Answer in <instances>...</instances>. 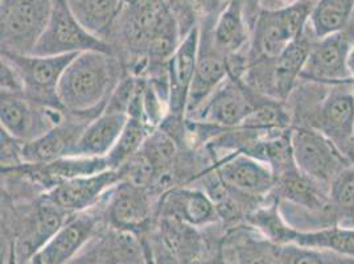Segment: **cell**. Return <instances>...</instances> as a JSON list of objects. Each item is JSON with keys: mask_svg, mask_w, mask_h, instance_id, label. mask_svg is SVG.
I'll list each match as a JSON object with an SVG mask.
<instances>
[{"mask_svg": "<svg viewBox=\"0 0 354 264\" xmlns=\"http://www.w3.org/2000/svg\"><path fill=\"white\" fill-rule=\"evenodd\" d=\"M329 200L339 216L341 226L354 227V162L332 181Z\"/></svg>", "mask_w": 354, "mask_h": 264, "instance_id": "31", "label": "cell"}, {"mask_svg": "<svg viewBox=\"0 0 354 264\" xmlns=\"http://www.w3.org/2000/svg\"><path fill=\"white\" fill-rule=\"evenodd\" d=\"M353 17H354V16H353Z\"/></svg>", "mask_w": 354, "mask_h": 264, "instance_id": "36", "label": "cell"}, {"mask_svg": "<svg viewBox=\"0 0 354 264\" xmlns=\"http://www.w3.org/2000/svg\"><path fill=\"white\" fill-rule=\"evenodd\" d=\"M69 114L44 135L23 144V164H46L69 156L86 126L101 113Z\"/></svg>", "mask_w": 354, "mask_h": 264, "instance_id": "15", "label": "cell"}, {"mask_svg": "<svg viewBox=\"0 0 354 264\" xmlns=\"http://www.w3.org/2000/svg\"><path fill=\"white\" fill-rule=\"evenodd\" d=\"M288 245L325 249L354 258V227L332 226L312 232H299L294 229Z\"/></svg>", "mask_w": 354, "mask_h": 264, "instance_id": "28", "label": "cell"}, {"mask_svg": "<svg viewBox=\"0 0 354 264\" xmlns=\"http://www.w3.org/2000/svg\"><path fill=\"white\" fill-rule=\"evenodd\" d=\"M214 171L230 191L266 201L275 188L277 178L267 162L245 152L223 155Z\"/></svg>", "mask_w": 354, "mask_h": 264, "instance_id": "12", "label": "cell"}, {"mask_svg": "<svg viewBox=\"0 0 354 264\" xmlns=\"http://www.w3.org/2000/svg\"><path fill=\"white\" fill-rule=\"evenodd\" d=\"M127 119L126 114L104 109L81 133L69 156L106 158L115 146Z\"/></svg>", "mask_w": 354, "mask_h": 264, "instance_id": "23", "label": "cell"}, {"mask_svg": "<svg viewBox=\"0 0 354 264\" xmlns=\"http://www.w3.org/2000/svg\"><path fill=\"white\" fill-rule=\"evenodd\" d=\"M353 16L354 0H317L312 8L308 23L320 40L346 30Z\"/></svg>", "mask_w": 354, "mask_h": 264, "instance_id": "27", "label": "cell"}, {"mask_svg": "<svg viewBox=\"0 0 354 264\" xmlns=\"http://www.w3.org/2000/svg\"><path fill=\"white\" fill-rule=\"evenodd\" d=\"M291 146L296 167L328 189L332 181L353 164L323 132L312 127H292Z\"/></svg>", "mask_w": 354, "mask_h": 264, "instance_id": "6", "label": "cell"}, {"mask_svg": "<svg viewBox=\"0 0 354 264\" xmlns=\"http://www.w3.org/2000/svg\"><path fill=\"white\" fill-rule=\"evenodd\" d=\"M90 50L113 52V48L85 30L71 12L65 0H53L49 23L32 55L68 56Z\"/></svg>", "mask_w": 354, "mask_h": 264, "instance_id": "7", "label": "cell"}, {"mask_svg": "<svg viewBox=\"0 0 354 264\" xmlns=\"http://www.w3.org/2000/svg\"><path fill=\"white\" fill-rule=\"evenodd\" d=\"M301 126L323 132L351 160L354 130V82L329 85L320 102Z\"/></svg>", "mask_w": 354, "mask_h": 264, "instance_id": "8", "label": "cell"}, {"mask_svg": "<svg viewBox=\"0 0 354 264\" xmlns=\"http://www.w3.org/2000/svg\"><path fill=\"white\" fill-rule=\"evenodd\" d=\"M214 48L227 59L250 55L251 27L245 0H227L217 15L205 19Z\"/></svg>", "mask_w": 354, "mask_h": 264, "instance_id": "14", "label": "cell"}, {"mask_svg": "<svg viewBox=\"0 0 354 264\" xmlns=\"http://www.w3.org/2000/svg\"><path fill=\"white\" fill-rule=\"evenodd\" d=\"M122 180L120 171L107 169L91 176L64 181L45 191L44 197L72 216L97 205Z\"/></svg>", "mask_w": 354, "mask_h": 264, "instance_id": "16", "label": "cell"}, {"mask_svg": "<svg viewBox=\"0 0 354 264\" xmlns=\"http://www.w3.org/2000/svg\"><path fill=\"white\" fill-rule=\"evenodd\" d=\"M348 68H349V72H351V75H352V79L354 81V46L352 48L349 59H348Z\"/></svg>", "mask_w": 354, "mask_h": 264, "instance_id": "34", "label": "cell"}, {"mask_svg": "<svg viewBox=\"0 0 354 264\" xmlns=\"http://www.w3.org/2000/svg\"><path fill=\"white\" fill-rule=\"evenodd\" d=\"M69 217L71 214L43 196L21 238H19L17 254L20 259L30 262Z\"/></svg>", "mask_w": 354, "mask_h": 264, "instance_id": "24", "label": "cell"}, {"mask_svg": "<svg viewBox=\"0 0 354 264\" xmlns=\"http://www.w3.org/2000/svg\"><path fill=\"white\" fill-rule=\"evenodd\" d=\"M266 95L251 88L243 78L229 74L188 120L220 129L238 127Z\"/></svg>", "mask_w": 354, "mask_h": 264, "instance_id": "5", "label": "cell"}, {"mask_svg": "<svg viewBox=\"0 0 354 264\" xmlns=\"http://www.w3.org/2000/svg\"><path fill=\"white\" fill-rule=\"evenodd\" d=\"M122 77L120 64L113 52L80 53L59 79V104L69 113H102Z\"/></svg>", "mask_w": 354, "mask_h": 264, "instance_id": "2", "label": "cell"}, {"mask_svg": "<svg viewBox=\"0 0 354 264\" xmlns=\"http://www.w3.org/2000/svg\"><path fill=\"white\" fill-rule=\"evenodd\" d=\"M229 74L227 59L214 48L207 27L200 24L198 57L189 91L185 119L197 111V109L207 101L210 94L218 88V85Z\"/></svg>", "mask_w": 354, "mask_h": 264, "instance_id": "20", "label": "cell"}, {"mask_svg": "<svg viewBox=\"0 0 354 264\" xmlns=\"http://www.w3.org/2000/svg\"><path fill=\"white\" fill-rule=\"evenodd\" d=\"M354 46V17L346 30L320 39L313 46L300 81L339 85L354 82L348 59Z\"/></svg>", "mask_w": 354, "mask_h": 264, "instance_id": "9", "label": "cell"}, {"mask_svg": "<svg viewBox=\"0 0 354 264\" xmlns=\"http://www.w3.org/2000/svg\"><path fill=\"white\" fill-rule=\"evenodd\" d=\"M319 41L310 27L288 45L277 59H271V78H272V97L277 101L287 102L296 85L300 81L301 72L307 64L313 46Z\"/></svg>", "mask_w": 354, "mask_h": 264, "instance_id": "21", "label": "cell"}, {"mask_svg": "<svg viewBox=\"0 0 354 264\" xmlns=\"http://www.w3.org/2000/svg\"><path fill=\"white\" fill-rule=\"evenodd\" d=\"M279 247L284 264H354V258L332 251L301 247L297 245H286Z\"/></svg>", "mask_w": 354, "mask_h": 264, "instance_id": "32", "label": "cell"}, {"mask_svg": "<svg viewBox=\"0 0 354 264\" xmlns=\"http://www.w3.org/2000/svg\"><path fill=\"white\" fill-rule=\"evenodd\" d=\"M153 131L155 130L142 119L129 117L115 146L106 156L109 168L119 171L124 164L130 162L136 153L142 151L149 135Z\"/></svg>", "mask_w": 354, "mask_h": 264, "instance_id": "29", "label": "cell"}, {"mask_svg": "<svg viewBox=\"0 0 354 264\" xmlns=\"http://www.w3.org/2000/svg\"><path fill=\"white\" fill-rule=\"evenodd\" d=\"M317 0H304L279 10L259 8L254 0H245L251 27L250 62L277 59L304 30Z\"/></svg>", "mask_w": 354, "mask_h": 264, "instance_id": "3", "label": "cell"}, {"mask_svg": "<svg viewBox=\"0 0 354 264\" xmlns=\"http://www.w3.org/2000/svg\"><path fill=\"white\" fill-rule=\"evenodd\" d=\"M222 258L223 264H284L281 247L249 223L226 235Z\"/></svg>", "mask_w": 354, "mask_h": 264, "instance_id": "22", "label": "cell"}, {"mask_svg": "<svg viewBox=\"0 0 354 264\" xmlns=\"http://www.w3.org/2000/svg\"><path fill=\"white\" fill-rule=\"evenodd\" d=\"M200 46V26L183 37L167 62V81L169 91L168 117L185 119L189 91L196 72Z\"/></svg>", "mask_w": 354, "mask_h": 264, "instance_id": "13", "label": "cell"}, {"mask_svg": "<svg viewBox=\"0 0 354 264\" xmlns=\"http://www.w3.org/2000/svg\"><path fill=\"white\" fill-rule=\"evenodd\" d=\"M53 10V0H1V53L32 55Z\"/></svg>", "mask_w": 354, "mask_h": 264, "instance_id": "4", "label": "cell"}, {"mask_svg": "<svg viewBox=\"0 0 354 264\" xmlns=\"http://www.w3.org/2000/svg\"><path fill=\"white\" fill-rule=\"evenodd\" d=\"M153 211L151 191L131 181L122 180L107 193L106 217L110 223L124 232L146 227Z\"/></svg>", "mask_w": 354, "mask_h": 264, "instance_id": "17", "label": "cell"}, {"mask_svg": "<svg viewBox=\"0 0 354 264\" xmlns=\"http://www.w3.org/2000/svg\"><path fill=\"white\" fill-rule=\"evenodd\" d=\"M61 109L33 102L24 95L1 93V131L21 143H28L44 135L64 119Z\"/></svg>", "mask_w": 354, "mask_h": 264, "instance_id": "11", "label": "cell"}, {"mask_svg": "<svg viewBox=\"0 0 354 264\" xmlns=\"http://www.w3.org/2000/svg\"><path fill=\"white\" fill-rule=\"evenodd\" d=\"M160 214L180 220L194 229L214 225L221 218L218 207L207 191L200 188H174L160 200Z\"/></svg>", "mask_w": 354, "mask_h": 264, "instance_id": "19", "label": "cell"}, {"mask_svg": "<svg viewBox=\"0 0 354 264\" xmlns=\"http://www.w3.org/2000/svg\"><path fill=\"white\" fill-rule=\"evenodd\" d=\"M184 37L205 19L217 15L227 0H168Z\"/></svg>", "mask_w": 354, "mask_h": 264, "instance_id": "30", "label": "cell"}, {"mask_svg": "<svg viewBox=\"0 0 354 264\" xmlns=\"http://www.w3.org/2000/svg\"><path fill=\"white\" fill-rule=\"evenodd\" d=\"M111 39L136 59V68L147 65L153 75L167 68L183 36L168 0H124Z\"/></svg>", "mask_w": 354, "mask_h": 264, "instance_id": "1", "label": "cell"}, {"mask_svg": "<svg viewBox=\"0 0 354 264\" xmlns=\"http://www.w3.org/2000/svg\"><path fill=\"white\" fill-rule=\"evenodd\" d=\"M351 160L354 162V130L353 136H352V144H351Z\"/></svg>", "mask_w": 354, "mask_h": 264, "instance_id": "35", "label": "cell"}, {"mask_svg": "<svg viewBox=\"0 0 354 264\" xmlns=\"http://www.w3.org/2000/svg\"><path fill=\"white\" fill-rule=\"evenodd\" d=\"M160 238L169 258L180 264H193L201 251L196 229L180 220L162 217Z\"/></svg>", "mask_w": 354, "mask_h": 264, "instance_id": "26", "label": "cell"}, {"mask_svg": "<svg viewBox=\"0 0 354 264\" xmlns=\"http://www.w3.org/2000/svg\"><path fill=\"white\" fill-rule=\"evenodd\" d=\"M98 218L90 210L72 214L32 259V264H66L93 236Z\"/></svg>", "mask_w": 354, "mask_h": 264, "instance_id": "18", "label": "cell"}, {"mask_svg": "<svg viewBox=\"0 0 354 264\" xmlns=\"http://www.w3.org/2000/svg\"><path fill=\"white\" fill-rule=\"evenodd\" d=\"M80 24L95 37L110 39L124 0H65Z\"/></svg>", "mask_w": 354, "mask_h": 264, "instance_id": "25", "label": "cell"}, {"mask_svg": "<svg viewBox=\"0 0 354 264\" xmlns=\"http://www.w3.org/2000/svg\"><path fill=\"white\" fill-rule=\"evenodd\" d=\"M1 56L11 59L17 68L24 84V97L39 104L64 110L57 97L59 79L77 55L36 56L1 53Z\"/></svg>", "mask_w": 354, "mask_h": 264, "instance_id": "10", "label": "cell"}, {"mask_svg": "<svg viewBox=\"0 0 354 264\" xmlns=\"http://www.w3.org/2000/svg\"><path fill=\"white\" fill-rule=\"evenodd\" d=\"M0 88L4 94L24 95L23 78L11 59L1 56L0 62Z\"/></svg>", "mask_w": 354, "mask_h": 264, "instance_id": "33", "label": "cell"}]
</instances>
